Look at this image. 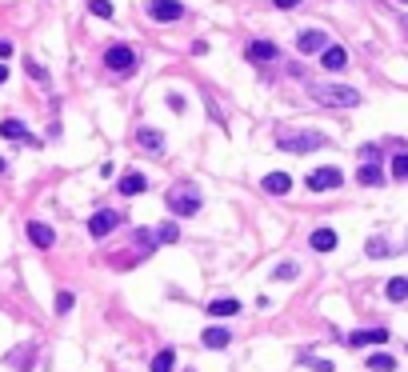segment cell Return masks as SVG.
Wrapping results in <instances>:
<instances>
[{
  "instance_id": "5",
  "label": "cell",
  "mask_w": 408,
  "mask_h": 372,
  "mask_svg": "<svg viewBox=\"0 0 408 372\" xmlns=\"http://www.w3.org/2000/svg\"><path fill=\"white\" fill-rule=\"evenodd\" d=\"M344 185V172H340L337 164H324V168H313L308 172V188L313 192H332V188Z\"/></svg>"
},
{
  "instance_id": "21",
  "label": "cell",
  "mask_w": 408,
  "mask_h": 372,
  "mask_svg": "<svg viewBox=\"0 0 408 372\" xmlns=\"http://www.w3.org/2000/svg\"><path fill=\"white\" fill-rule=\"evenodd\" d=\"M385 297H388L392 304L408 301V277H392V280H388V284H385Z\"/></svg>"
},
{
  "instance_id": "1",
  "label": "cell",
  "mask_w": 408,
  "mask_h": 372,
  "mask_svg": "<svg viewBox=\"0 0 408 372\" xmlns=\"http://www.w3.org/2000/svg\"><path fill=\"white\" fill-rule=\"evenodd\" d=\"M164 205H168V212H172V216H196V212H201V205H204V196H201V188H196V185L177 181V185L168 188Z\"/></svg>"
},
{
  "instance_id": "6",
  "label": "cell",
  "mask_w": 408,
  "mask_h": 372,
  "mask_svg": "<svg viewBox=\"0 0 408 372\" xmlns=\"http://www.w3.org/2000/svg\"><path fill=\"white\" fill-rule=\"evenodd\" d=\"M124 224V212H116V209H100V212H92L89 216V236H109L113 229H120Z\"/></svg>"
},
{
  "instance_id": "25",
  "label": "cell",
  "mask_w": 408,
  "mask_h": 372,
  "mask_svg": "<svg viewBox=\"0 0 408 372\" xmlns=\"http://www.w3.org/2000/svg\"><path fill=\"white\" fill-rule=\"evenodd\" d=\"M296 272H300L296 260H280V264L272 268V280H296Z\"/></svg>"
},
{
  "instance_id": "38",
  "label": "cell",
  "mask_w": 408,
  "mask_h": 372,
  "mask_svg": "<svg viewBox=\"0 0 408 372\" xmlns=\"http://www.w3.org/2000/svg\"><path fill=\"white\" fill-rule=\"evenodd\" d=\"M396 4H408V0H396Z\"/></svg>"
},
{
  "instance_id": "23",
  "label": "cell",
  "mask_w": 408,
  "mask_h": 372,
  "mask_svg": "<svg viewBox=\"0 0 408 372\" xmlns=\"http://www.w3.org/2000/svg\"><path fill=\"white\" fill-rule=\"evenodd\" d=\"M152 240H160V244H177V240H181V229H177L172 220H164L157 233H152Z\"/></svg>"
},
{
  "instance_id": "29",
  "label": "cell",
  "mask_w": 408,
  "mask_h": 372,
  "mask_svg": "<svg viewBox=\"0 0 408 372\" xmlns=\"http://www.w3.org/2000/svg\"><path fill=\"white\" fill-rule=\"evenodd\" d=\"M300 360H304V364H308L313 372H332V360H320V356H313V352H304Z\"/></svg>"
},
{
  "instance_id": "12",
  "label": "cell",
  "mask_w": 408,
  "mask_h": 372,
  "mask_svg": "<svg viewBox=\"0 0 408 372\" xmlns=\"http://www.w3.org/2000/svg\"><path fill=\"white\" fill-rule=\"evenodd\" d=\"M245 56H249V60H256V65H269V60H276V56H280V48L272 45V40H249Z\"/></svg>"
},
{
  "instance_id": "24",
  "label": "cell",
  "mask_w": 408,
  "mask_h": 372,
  "mask_svg": "<svg viewBox=\"0 0 408 372\" xmlns=\"http://www.w3.org/2000/svg\"><path fill=\"white\" fill-rule=\"evenodd\" d=\"M368 372H396V360L388 352H376V356H368Z\"/></svg>"
},
{
  "instance_id": "26",
  "label": "cell",
  "mask_w": 408,
  "mask_h": 372,
  "mask_svg": "<svg viewBox=\"0 0 408 372\" xmlns=\"http://www.w3.org/2000/svg\"><path fill=\"white\" fill-rule=\"evenodd\" d=\"M364 253L372 256V260H385V256H392L396 248H392V244H385V240H368V244H364Z\"/></svg>"
},
{
  "instance_id": "36",
  "label": "cell",
  "mask_w": 408,
  "mask_h": 372,
  "mask_svg": "<svg viewBox=\"0 0 408 372\" xmlns=\"http://www.w3.org/2000/svg\"><path fill=\"white\" fill-rule=\"evenodd\" d=\"M4 80H8V69H4V65H0V84H4Z\"/></svg>"
},
{
  "instance_id": "17",
  "label": "cell",
  "mask_w": 408,
  "mask_h": 372,
  "mask_svg": "<svg viewBox=\"0 0 408 372\" xmlns=\"http://www.w3.org/2000/svg\"><path fill=\"white\" fill-rule=\"evenodd\" d=\"M308 244H313V253H332L340 244V236L332 233V229H317V233L308 236Z\"/></svg>"
},
{
  "instance_id": "30",
  "label": "cell",
  "mask_w": 408,
  "mask_h": 372,
  "mask_svg": "<svg viewBox=\"0 0 408 372\" xmlns=\"http://www.w3.org/2000/svg\"><path fill=\"white\" fill-rule=\"evenodd\" d=\"M376 156H381V148H376V144H364V148H361V164H376Z\"/></svg>"
},
{
  "instance_id": "20",
  "label": "cell",
  "mask_w": 408,
  "mask_h": 372,
  "mask_svg": "<svg viewBox=\"0 0 408 372\" xmlns=\"http://www.w3.org/2000/svg\"><path fill=\"white\" fill-rule=\"evenodd\" d=\"M204 312H208V316H236V312H240V301H236V297H225V301L216 297Z\"/></svg>"
},
{
  "instance_id": "34",
  "label": "cell",
  "mask_w": 408,
  "mask_h": 372,
  "mask_svg": "<svg viewBox=\"0 0 408 372\" xmlns=\"http://www.w3.org/2000/svg\"><path fill=\"white\" fill-rule=\"evenodd\" d=\"M8 56H12V40H0V65H4Z\"/></svg>"
},
{
  "instance_id": "31",
  "label": "cell",
  "mask_w": 408,
  "mask_h": 372,
  "mask_svg": "<svg viewBox=\"0 0 408 372\" xmlns=\"http://www.w3.org/2000/svg\"><path fill=\"white\" fill-rule=\"evenodd\" d=\"M72 301H76L72 292H56V312H72Z\"/></svg>"
},
{
  "instance_id": "28",
  "label": "cell",
  "mask_w": 408,
  "mask_h": 372,
  "mask_svg": "<svg viewBox=\"0 0 408 372\" xmlns=\"http://www.w3.org/2000/svg\"><path fill=\"white\" fill-rule=\"evenodd\" d=\"M392 176H396V181H408V152H396V156H392Z\"/></svg>"
},
{
  "instance_id": "18",
  "label": "cell",
  "mask_w": 408,
  "mask_h": 372,
  "mask_svg": "<svg viewBox=\"0 0 408 372\" xmlns=\"http://www.w3.org/2000/svg\"><path fill=\"white\" fill-rule=\"evenodd\" d=\"M356 181H361L364 188H381L385 185V172H381V164H361V168H356Z\"/></svg>"
},
{
  "instance_id": "33",
  "label": "cell",
  "mask_w": 408,
  "mask_h": 372,
  "mask_svg": "<svg viewBox=\"0 0 408 372\" xmlns=\"http://www.w3.org/2000/svg\"><path fill=\"white\" fill-rule=\"evenodd\" d=\"M28 72H32V76H36V80H41V84H48V72L41 69V65H28Z\"/></svg>"
},
{
  "instance_id": "19",
  "label": "cell",
  "mask_w": 408,
  "mask_h": 372,
  "mask_svg": "<svg viewBox=\"0 0 408 372\" xmlns=\"http://www.w3.org/2000/svg\"><path fill=\"white\" fill-rule=\"evenodd\" d=\"M0 137H4V140H28V144H41L36 137H28V128H24L21 120H4V124H0Z\"/></svg>"
},
{
  "instance_id": "39",
  "label": "cell",
  "mask_w": 408,
  "mask_h": 372,
  "mask_svg": "<svg viewBox=\"0 0 408 372\" xmlns=\"http://www.w3.org/2000/svg\"><path fill=\"white\" fill-rule=\"evenodd\" d=\"M405 28H408V16H405Z\"/></svg>"
},
{
  "instance_id": "10",
  "label": "cell",
  "mask_w": 408,
  "mask_h": 372,
  "mask_svg": "<svg viewBox=\"0 0 408 372\" xmlns=\"http://www.w3.org/2000/svg\"><path fill=\"white\" fill-rule=\"evenodd\" d=\"M24 236H28L36 248H52V244H56V233L48 229L45 220H28V224H24Z\"/></svg>"
},
{
  "instance_id": "8",
  "label": "cell",
  "mask_w": 408,
  "mask_h": 372,
  "mask_svg": "<svg viewBox=\"0 0 408 372\" xmlns=\"http://www.w3.org/2000/svg\"><path fill=\"white\" fill-rule=\"evenodd\" d=\"M385 340H388V328H356V332L344 336L348 349H368V345H385Z\"/></svg>"
},
{
  "instance_id": "2",
  "label": "cell",
  "mask_w": 408,
  "mask_h": 372,
  "mask_svg": "<svg viewBox=\"0 0 408 372\" xmlns=\"http://www.w3.org/2000/svg\"><path fill=\"white\" fill-rule=\"evenodd\" d=\"M308 96L324 108H356L361 104V93L348 84H308Z\"/></svg>"
},
{
  "instance_id": "37",
  "label": "cell",
  "mask_w": 408,
  "mask_h": 372,
  "mask_svg": "<svg viewBox=\"0 0 408 372\" xmlns=\"http://www.w3.org/2000/svg\"><path fill=\"white\" fill-rule=\"evenodd\" d=\"M0 172H4V156H0Z\"/></svg>"
},
{
  "instance_id": "27",
  "label": "cell",
  "mask_w": 408,
  "mask_h": 372,
  "mask_svg": "<svg viewBox=\"0 0 408 372\" xmlns=\"http://www.w3.org/2000/svg\"><path fill=\"white\" fill-rule=\"evenodd\" d=\"M89 12L92 16H100V21H113V0H89Z\"/></svg>"
},
{
  "instance_id": "4",
  "label": "cell",
  "mask_w": 408,
  "mask_h": 372,
  "mask_svg": "<svg viewBox=\"0 0 408 372\" xmlns=\"http://www.w3.org/2000/svg\"><path fill=\"white\" fill-rule=\"evenodd\" d=\"M104 69L116 72V76H128L136 69V52L128 45H109L104 48Z\"/></svg>"
},
{
  "instance_id": "7",
  "label": "cell",
  "mask_w": 408,
  "mask_h": 372,
  "mask_svg": "<svg viewBox=\"0 0 408 372\" xmlns=\"http://www.w3.org/2000/svg\"><path fill=\"white\" fill-rule=\"evenodd\" d=\"M148 16L157 24H172L184 16V4L181 0H152V4H148Z\"/></svg>"
},
{
  "instance_id": "14",
  "label": "cell",
  "mask_w": 408,
  "mask_h": 372,
  "mask_svg": "<svg viewBox=\"0 0 408 372\" xmlns=\"http://www.w3.org/2000/svg\"><path fill=\"white\" fill-rule=\"evenodd\" d=\"M260 188H264L269 196H288V188H293V176H288V172H269V176L260 181Z\"/></svg>"
},
{
  "instance_id": "11",
  "label": "cell",
  "mask_w": 408,
  "mask_h": 372,
  "mask_svg": "<svg viewBox=\"0 0 408 372\" xmlns=\"http://www.w3.org/2000/svg\"><path fill=\"white\" fill-rule=\"evenodd\" d=\"M116 192H120V196H140V192H148V176H144V172H124V176L116 181Z\"/></svg>"
},
{
  "instance_id": "9",
  "label": "cell",
  "mask_w": 408,
  "mask_h": 372,
  "mask_svg": "<svg viewBox=\"0 0 408 372\" xmlns=\"http://www.w3.org/2000/svg\"><path fill=\"white\" fill-rule=\"evenodd\" d=\"M296 48H300L304 56H317V52H324V48H328V36H324L320 28H304V32L296 36Z\"/></svg>"
},
{
  "instance_id": "35",
  "label": "cell",
  "mask_w": 408,
  "mask_h": 372,
  "mask_svg": "<svg viewBox=\"0 0 408 372\" xmlns=\"http://www.w3.org/2000/svg\"><path fill=\"white\" fill-rule=\"evenodd\" d=\"M272 4H276V8H296L300 0H272Z\"/></svg>"
},
{
  "instance_id": "16",
  "label": "cell",
  "mask_w": 408,
  "mask_h": 372,
  "mask_svg": "<svg viewBox=\"0 0 408 372\" xmlns=\"http://www.w3.org/2000/svg\"><path fill=\"white\" fill-rule=\"evenodd\" d=\"M320 65H324L328 72H340L344 65H348V52H344L340 45H328L324 52H320Z\"/></svg>"
},
{
  "instance_id": "3",
  "label": "cell",
  "mask_w": 408,
  "mask_h": 372,
  "mask_svg": "<svg viewBox=\"0 0 408 372\" xmlns=\"http://www.w3.org/2000/svg\"><path fill=\"white\" fill-rule=\"evenodd\" d=\"M324 144H328V137H324V132H280V137H276V148L296 152V156L317 152V148H324Z\"/></svg>"
},
{
  "instance_id": "32",
  "label": "cell",
  "mask_w": 408,
  "mask_h": 372,
  "mask_svg": "<svg viewBox=\"0 0 408 372\" xmlns=\"http://www.w3.org/2000/svg\"><path fill=\"white\" fill-rule=\"evenodd\" d=\"M168 108H172V113H184V96L181 93H168Z\"/></svg>"
},
{
  "instance_id": "13",
  "label": "cell",
  "mask_w": 408,
  "mask_h": 372,
  "mask_svg": "<svg viewBox=\"0 0 408 372\" xmlns=\"http://www.w3.org/2000/svg\"><path fill=\"white\" fill-rule=\"evenodd\" d=\"M136 144H140L144 152L160 156V152H164V132H160V128H136Z\"/></svg>"
},
{
  "instance_id": "15",
  "label": "cell",
  "mask_w": 408,
  "mask_h": 372,
  "mask_svg": "<svg viewBox=\"0 0 408 372\" xmlns=\"http://www.w3.org/2000/svg\"><path fill=\"white\" fill-rule=\"evenodd\" d=\"M201 345L208 352H220V349H228V345H232V332H228V328H204Z\"/></svg>"
},
{
  "instance_id": "22",
  "label": "cell",
  "mask_w": 408,
  "mask_h": 372,
  "mask_svg": "<svg viewBox=\"0 0 408 372\" xmlns=\"http://www.w3.org/2000/svg\"><path fill=\"white\" fill-rule=\"evenodd\" d=\"M172 369H177V352L160 349L157 356H152V372H172Z\"/></svg>"
}]
</instances>
